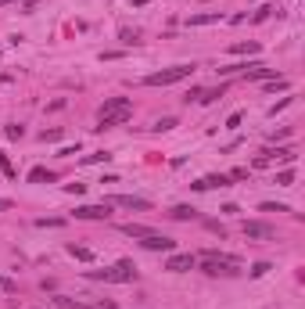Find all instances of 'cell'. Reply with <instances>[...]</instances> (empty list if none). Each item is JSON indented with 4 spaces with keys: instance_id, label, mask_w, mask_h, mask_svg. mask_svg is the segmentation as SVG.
Masks as SVG:
<instances>
[{
    "instance_id": "7a4b0ae2",
    "label": "cell",
    "mask_w": 305,
    "mask_h": 309,
    "mask_svg": "<svg viewBox=\"0 0 305 309\" xmlns=\"http://www.w3.org/2000/svg\"><path fill=\"white\" fill-rule=\"evenodd\" d=\"M129 115H133V101H129V97H108L104 108H101V126H97V130H112V126H122Z\"/></svg>"
},
{
    "instance_id": "d6a6232c",
    "label": "cell",
    "mask_w": 305,
    "mask_h": 309,
    "mask_svg": "<svg viewBox=\"0 0 305 309\" xmlns=\"http://www.w3.org/2000/svg\"><path fill=\"white\" fill-rule=\"evenodd\" d=\"M65 190H68V194H83L86 187H83V184H65Z\"/></svg>"
},
{
    "instance_id": "f1b7e54d",
    "label": "cell",
    "mask_w": 305,
    "mask_h": 309,
    "mask_svg": "<svg viewBox=\"0 0 305 309\" xmlns=\"http://www.w3.org/2000/svg\"><path fill=\"white\" fill-rule=\"evenodd\" d=\"M262 212H291L288 205H273V202H262Z\"/></svg>"
},
{
    "instance_id": "e0dca14e",
    "label": "cell",
    "mask_w": 305,
    "mask_h": 309,
    "mask_svg": "<svg viewBox=\"0 0 305 309\" xmlns=\"http://www.w3.org/2000/svg\"><path fill=\"white\" fill-rule=\"evenodd\" d=\"M223 94H226V86H216V90H201V97H198V101H201V104H212V101H219Z\"/></svg>"
},
{
    "instance_id": "8992f818",
    "label": "cell",
    "mask_w": 305,
    "mask_h": 309,
    "mask_svg": "<svg viewBox=\"0 0 305 309\" xmlns=\"http://www.w3.org/2000/svg\"><path fill=\"white\" fill-rule=\"evenodd\" d=\"M194 266H198V256H190V252H169V259H165L169 274H187Z\"/></svg>"
},
{
    "instance_id": "9c48e42d",
    "label": "cell",
    "mask_w": 305,
    "mask_h": 309,
    "mask_svg": "<svg viewBox=\"0 0 305 309\" xmlns=\"http://www.w3.org/2000/svg\"><path fill=\"white\" fill-rule=\"evenodd\" d=\"M72 216H76V220H108V216H112V205H108V202H101V205H79Z\"/></svg>"
},
{
    "instance_id": "44dd1931",
    "label": "cell",
    "mask_w": 305,
    "mask_h": 309,
    "mask_svg": "<svg viewBox=\"0 0 305 309\" xmlns=\"http://www.w3.org/2000/svg\"><path fill=\"white\" fill-rule=\"evenodd\" d=\"M4 137H7V140H22V137H25V126H18V122L4 126Z\"/></svg>"
},
{
    "instance_id": "7402d4cb",
    "label": "cell",
    "mask_w": 305,
    "mask_h": 309,
    "mask_svg": "<svg viewBox=\"0 0 305 309\" xmlns=\"http://www.w3.org/2000/svg\"><path fill=\"white\" fill-rule=\"evenodd\" d=\"M0 169H4V176H11L15 180V166H11V158H7V151L0 148Z\"/></svg>"
},
{
    "instance_id": "d4e9b609",
    "label": "cell",
    "mask_w": 305,
    "mask_h": 309,
    "mask_svg": "<svg viewBox=\"0 0 305 309\" xmlns=\"http://www.w3.org/2000/svg\"><path fill=\"white\" fill-rule=\"evenodd\" d=\"M54 302H58L61 309H90V306H83V302H72V298H65V295H58Z\"/></svg>"
},
{
    "instance_id": "1f68e13d",
    "label": "cell",
    "mask_w": 305,
    "mask_h": 309,
    "mask_svg": "<svg viewBox=\"0 0 305 309\" xmlns=\"http://www.w3.org/2000/svg\"><path fill=\"white\" fill-rule=\"evenodd\" d=\"M230 180H248V169H234V172H226Z\"/></svg>"
},
{
    "instance_id": "277c9868",
    "label": "cell",
    "mask_w": 305,
    "mask_h": 309,
    "mask_svg": "<svg viewBox=\"0 0 305 309\" xmlns=\"http://www.w3.org/2000/svg\"><path fill=\"white\" fill-rule=\"evenodd\" d=\"M194 72V65H172V69H162V72H151V76L144 79L147 86H172V83H180V79H187Z\"/></svg>"
},
{
    "instance_id": "2e32d148",
    "label": "cell",
    "mask_w": 305,
    "mask_h": 309,
    "mask_svg": "<svg viewBox=\"0 0 305 309\" xmlns=\"http://www.w3.org/2000/svg\"><path fill=\"white\" fill-rule=\"evenodd\" d=\"M172 220H180V223H187V220H194V216H198V212H194V208L190 205H176V208H172Z\"/></svg>"
},
{
    "instance_id": "603a6c76",
    "label": "cell",
    "mask_w": 305,
    "mask_h": 309,
    "mask_svg": "<svg viewBox=\"0 0 305 309\" xmlns=\"http://www.w3.org/2000/svg\"><path fill=\"white\" fill-rule=\"evenodd\" d=\"M276 184H280V187H291L294 184V169H280V172H276Z\"/></svg>"
},
{
    "instance_id": "6da1fadb",
    "label": "cell",
    "mask_w": 305,
    "mask_h": 309,
    "mask_svg": "<svg viewBox=\"0 0 305 309\" xmlns=\"http://www.w3.org/2000/svg\"><path fill=\"white\" fill-rule=\"evenodd\" d=\"M201 270H205L208 277H234V274H241V259L208 248L205 256H201Z\"/></svg>"
},
{
    "instance_id": "e575fe53",
    "label": "cell",
    "mask_w": 305,
    "mask_h": 309,
    "mask_svg": "<svg viewBox=\"0 0 305 309\" xmlns=\"http://www.w3.org/2000/svg\"><path fill=\"white\" fill-rule=\"evenodd\" d=\"M94 309H115V302H97Z\"/></svg>"
},
{
    "instance_id": "4dcf8cb0",
    "label": "cell",
    "mask_w": 305,
    "mask_h": 309,
    "mask_svg": "<svg viewBox=\"0 0 305 309\" xmlns=\"http://www.w3.org/2000/svg\"><path fill=\"white\" fill-rule=\"evenodd\" d=\"M122 43H126V47H133V43H136V33L133 29H122Z\"/></svg>"
},
{
    "instance_id": "3957f363",
    "label": "cell",
    "mask_w": 305,
    "mask_h": 309,
    "mask_svg": "<svg viewBox=\"0 0 305 309\" xmlns=\"http://www.w3.org/2000/svg\"><path fill=\"white\" fill-rule=\"evenodd\" d=\"M86 277L90 280H104V284H133L136 280V266L129 259H119L115 266H108V270H86Z\"/></svg>"
},
{
    "instance_id": "ffe728a7",
    "label": "cell",
    "mask_w": 305,
    "mask_h": 309,
    "mask_svg": "<svg viewBox=\"0 0 305 309\" xmlns=\"http://www.w3.org/2000/svg\"><path fill=\"white\" fill-rule=\"evenodd\" d=\"M108 158H115L112 151H94V154H86L83 158V166H97V162H108Z\"/></svg>"
},
{
    "instance_id": "ac0fdd59",
    "label": "cell",
    "mask_w": 305,
    "mask_h": 309,
    "mask_svg": "<svg viewBox=\"0 0 305 309\" xmlns=\"http://www.w3.org/2000/svg\"><path fill=\"white\" fill-rule=\"evenodd\" d=\"M172 126H176V115H162V119L151 126V130H154V133H169Z\"/></svg>"
},
{
    "instance_id": "836d02e7",
    "label": "cell",
    "mask_w": 305,
    "mask_h": 309,
    "mask_svg": "<svg viewBox=\"0 0 305 309\" xmlns=\"http://www.w3.org/2000/svg\"><path fill=\"white\" fill-rule=\"evenodd\" d=\"M15 202H11V198H0V212H4V208H11Z\"/></svg>"
},
{
    "instance_id": "5b68a950",
    "label": "cell",
    "mask_w": 305,
    "mask_h": 309,
    "mask_svg": "<svg viewBox=\"0 0 305 309\" xmlns=\"http://www.w3.org/2000/svg\"><path fill=\"white\" fill-rule=\"evenodd\" d=\"M294 158H298V151H294V148H266V151L255 158V166H273V162H284V166H291Z\"/></svg>"
},
{
    "instance_id": "4316f807",
    "label": "cell",
    "mask_w": 305,
    "mask_h": 309,
    "mask_svg": "<svg viewBox=\"0 0 305 309\" xmlns=\"http://www.w3.org/2000/svg\"><path fill=\"white\" fill-rule=\"evenodd\" d=\"M0 292H7V295H15V292H18V284H15V280H11V277H0Z\"/></svg>"
},
{
    "instance_id": "8d00e7d4",
    "label": "cell",
    "mask_w": 305,
    "mask_h": 309,
    "mask_svg": "<svg viewBox=\"0 0 305 309\" xmlns=\"http://www.w3.org/2000/svg\"><path fill=\"white\" fill-rule=\"evenodd\" d=\"M4 4H15V0H0V7H4Z\"/></svg>"
},
{
    "instance_id": "5bb4252c",
    "label": "cell",
    "mask_w": 305,
    "mask_h": 309,
    "mask_svg": "<svg viewBox=\"0 0 305 309\" xmlns=\"http://www.w3.org/2000/svg\"><path fill=\"white\" fill-rule=\"evenodd\" d=\"M119 230H122L126 238H147V234H154L151 226H144V223H122Z\"/></svg>"
},
{
    "instance_id": "8fae6325",
    "label": "cell",
    "mask_w": 305,
    "mask_h": 309,
    "mask_svg": "<svg viewBox=\"0 0 305 309\" xmlns=\"http://www.w3.org/2000/svg\"><path fill=\"white\" fill-rule=\"evenodd\" d=\"M234 180L226 176V172H208V176H201L198 184H190L194 190H216V187H230Z\"/></svg>"
},
{
    "instance_id": "ba28073f",
    "label": "cell",
    "mask_w": 305,
    "mask_h": 309,
    "mask_svg": "<svg viewBox=\"0 0 305 309\" xmlns=\"http://www.w3.org/2000/svg\"><path fill=\"white\" fill-rule=\"evenodd\" d=\"M140 244H144L147 252H176V241L165 238V234H158V230L147 234V238H140Z\"/></svg>"
},
{
    "instance_id": "7c38bea8",
    "label": "cell",
    "mask_w": 305,
    "mask_h": 309,
    "mask_svg": "<svg viewBox=\"0 0 305 309\" xmlns=\"http://www.w3.org/2000/svg\"><path fill=\"white\" fill-rule=\"evenodd\" d=\"M54 180H58V172H51V169H43V166L29 169V184H54Z\"/></svg>"
},
{
    "instance_id": "9a60e30c",
    "label": "cell",
    "mask_w": 305,
    "mask_h": 309,
    "mask_svg": "<svg viewBox=\"0 0 305 309\" xmlns=\"http://www.w3.org/2000/svg\"><path fill=\"white\" fill-rule=\"evenodd\" d=\"M68 256H72V259H79V262H94V252L83 248V244H76V241L68 244Z\"/></svg>"
},
{
    "instance_id": "4fadbf2b",
    "label": "cell",
    "mask_w": 305,
    "mask_h": 309,
    "mask_svg": "<svg viewBox=\"0 0 305 309\" xmlns=\"http://www.w3.org/2000/svg\"><path fill=\"white\" fill-rule=\"evenodd\" d=\"M212 22H223V15H219V11H205V15H190L187 18L190 29H194V25H212Z\"/></svg>"
},
{
    "instance_id": "cb8c5ba5",
    "label": "cell",
    "mask_w": 305,
    "mask_h": 309,
    "mask_svg": "<svg viewBox=\"0 0 305 309\" xmlns=\"http://www.w3.org/2000/svg\"><path fill=\"white\" fill-rule=\"evenodd\" d=\"M61 137H65L61 126H54V130H43V133H40V140H51V144H54V140H61Z\"/></svg>"
},
{
    "instance_id": "d6986e66",
    "label": "cell",
    "mask_w": 305,
    "mask_h": 309,
    "mask_svg": "<svg viewBox=\"0 0 305 309\" xmlns=\"http://www.w3.org/2000/svg\"><path fill=\"white\" fill-rule=\"evenodd\" d=\"M230 54H258V43H255V40H248V43H234V47H230Z\"/></svg>"
},
{
    "instance_id": "484cf974",
    "label": "cell",
    "mask_w": 305,
    "mask_h": 309,
    "mask_svg": "<svg viewBox=\"0 0 305 309\" xmlns=\"http://www.w3.org/2000/svg\"><path fill=\"white\" fill-rule=\"evenodd\" d=\"M248 274H252V277H266V274H270V262H255Z\"/></svg>"
},
{
    "instance_id": "52a82bcc",
    "label": "cell",
    "mask_w": 305,
    "mask_h": 309,
    "mask_svg": "<svg viewBox=\"0 0 305 309\" xmlns=\"http://www.w3.org/2000/svg\"><path fill=\"white\" fill-rule=\"evenodd\" d=\"M241 230H244V238H252V241H273V238H276V226L258 223V220H248Z\"/></svg>"
},
{
    "instance_id": "83f0119b",
    "label": "cell",
    "mask_w": 305,
    "mask_h": 309,
    "mask_svg": "<svg viewBox=\"0 0 305 309\" xmlns=\"http://www.w3.org/2000/svg\"><path fill=\"white\" fill-rule=\"evenodd\" d=\"M266 90H270V94L273 90H288V79H266Z\"/></svg>"
},
{
    "instance_id": "30bf717a",
    "label": "cell",
    "mask_w": 305,
    "mask_h": 309,
    "mask_svg": "<svg viewBox=\"0 0 305 309\" xmlns=\"http://www.w3.org/2000/svg\"><path fill=\"white\" fill-rule=\"evenodd\" d=\"M108 205H122V208H133V212H147L151 202L147 198H136V194H119V198H104Z\"/></svg>"
},
{
    "instance_id": "d590c367",
    "label": "cell",
    "mask_w": 305,
    "mask_h": 309,
    "mask_svg": "<svg viewBox=\"0 0 305 309\" xmlns=\"http://www.w3.org/2000/svg\"><path fill=\"white\" fill-rule=\"evenodd\" d=\"M133 4H136V7H144V4H147V0H133Z\"/></svg>"
},
{
    "instance_id": "f546056e",
    "label": "cell",
    "mask_w": 305,
    "mask_h": 309,
    "mask_svg": "<svg viewBox=\"0 0 305 309\" xmlns=\"http://www.w3.org/2000/svg\"><path fill=\"white\" fill-rule=\"evenodd\" d=\"M241 119H244V115H241V112H234V115L226 119V130H237V126H241Z\"/></svg>"
}]
</instances>
